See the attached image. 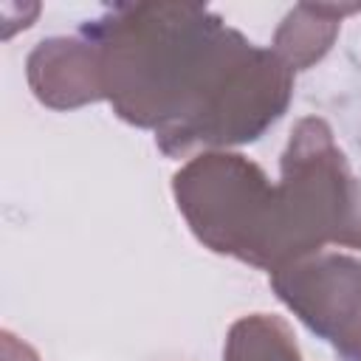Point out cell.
Listing matches in <instances>:
<instances>
[{"label":"cell","instance_id":"277c9868","mask_svg":"<svg viewBox=\"0 0 361 361\" xmlns=\"http://www.w3.org/2000/svg\"><path fill=\"white\" fill-rule=\"evenodd\" d=\"M355 6H296L276 31V51L288 68H305L316 62L333 42L344 14Z\"/></svg>","mask_w":361,"mask_h":361},{"label":"cell","instance_id":"7a4b0ae2","mask_svg":"<svg viewBox=\"0 0 361 361\" xmlns=\"http://www.w3.org/2000/svg\"><path fill=\"white\" fill-rule=\"evenodd\" d=\"M282 183L243 155H200L175 175L178 209L212 251L282 271L324 240L361 248V186L322 118H302L282 155Z\"/></svg>","mask_w":361,"mask_h":361},{"label":"cell","instance_id":"3957f363","mask_svg":"<svg viewBox=\"0 0 361 361\" xmlns=\"http://www.w3.org/2000/svg\"><path fill=\"white\" fill-rule=\"evenodd\" d=\"M34 96L51 107H76L104 96L99 51L90 39H42L28 56Z\"/></svg>","mask_w":361,"mask_h":361},{"label":"cell","instance_id":"6da1fadb","mask_svg":"<svg viewBox=\"0 0 361 361\" xmlns=\"http://www.w3.org/2000/svg\"><path fill=\"white\" fill-rule=\"evenodd\" d=\"M87 31L104 96L172 155L254 141L288 104L290 68L200 6H130Z\"/></svg>","mask_w":361,"mask_h":361}]
</instances>
